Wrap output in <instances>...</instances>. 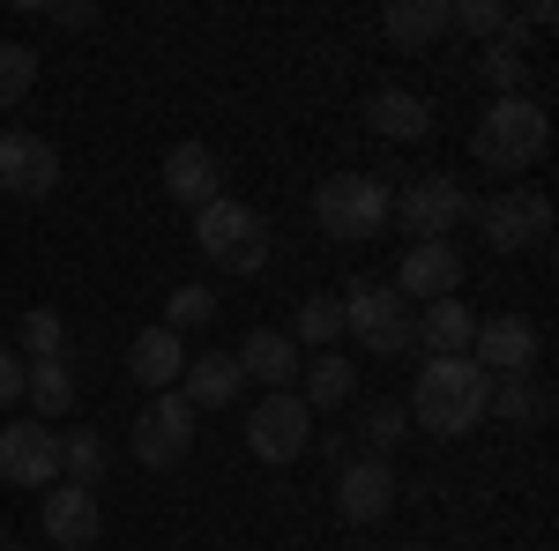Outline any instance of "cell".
Here are the masks:
<instances>
[{
	"mask_svg": "<svg viewBox=\"0 0 559 551\" xmlns=\"http://www.w3.org/2000/svg\"><path fill=\"white\" fill-rule=\"evenodd\" d=\"M485 395H492V373L477 358H426L403 410H411V424H426L440 440H463L485 424Z\"/></svg>",
	"mask_w": 559,
	"mask_h": 551,
	"instance_id": "cell-1",
	"label": "cell"
},
{
	"mask_svg": "<svg viewBox=\"0 0 559 551\" xmlns=\"http://www.w3.org/2000/svg\"><path fill=\"white\" fill-rule=\"evenodd\" d=\"M545 149H552V112H545L537 97H492L485 120L471 128V157L485 171H500V179L530 171Z\"/></svg>",
	"mask_w": 559,
	"mask_h": 551,
	"instance_id": "cell-2",
	"label": "cell"
},
{
	"mask_svg": "<svg viewBox=\"0 0 559 551\" xmlns=\"http://www.w3.org/2000/svg\"><path fill=\"white\" fill-rule=\"evenodd\" d=\"M313 224L336 247H366V239L388 231V187L373 171H336V179L313 187Z\"/></svg>",
	"mask_w": 559,
	"mask_h": 551,
	"instance_id": "cell-3",
	"label": "cell"
},
{
	"mask_svg": "<svg viewBox=\"0 0 559 551\" xmlns=\"http://www.w3.org/2000/svg\"><path fill=\"white\" fill-rule=\"evenodd\" d=\"M269 216L247 209V202H231V194H216L210 209H194V247L224 268V276H254L261 261H269Z\"/></svg>",
	"mask_w": 559,
	"mask_h": 551,
	"instance_id": "cell-4",
	"label": "cell"
},
{
	"mask_svg": "<svg viewBox=\"0 0 559 551\" xmlns=\"http://www.w3.org/2000/svg\"><path fill=\"white\" fill-rule=\"evenodd\" d=\"M344 336H358L373 358H403V350H418L411 306H403L395 284H381V276H358V284L344 291Z\"/></svg>",
	"mask_w": 559,
	"mask_h": 551,
	"instance_id": "cell-5",
	"label": "cell"
},
{
	"mask_svg": "<svg viewBox=\"0 0 559 551\" xmlns=\"http://www.w3.org/2000/svg\"><path fill=\"white\" fill-rule=\"evenodd\" d=\"M463 216H471V194H463L448 171H426V179H411L403 194H388V224H395L411 247H426V239H448Z\"/></svg>",
	"mask_w": 559,
	"mask_h": 551,
	"instance_id": "cell-6",
	"label": "cell"
},
{
	"mask_svg": "<svg viewBox=\"0 0 559 551\" xmlns=\"http://www.w3.org/2000/svg\"><path fill=\"white\" fill-rule=\"evenodd\" d=\"M471 216L500 254H522V247H545V239H552V202L530 194V187H500V194H485Z\"/></svg>",
	"mask_w": 559,
	"mask_h": 551,
	"instance_id": "cell-7",
	"label": "cell"
},
{
	"mask_svg": "<svg viewBox=\"0 0 559 551\" xmlns=\"http://www.w3.org/2000/svg\"><path fill=\"white\" fill-rule=\"evenodd\" d=\"M0 484H15V492L60 484V432L38 424V418H8L0 424Z\"/></svg>",
	"mask_w": 559,
	"mask_h": 551,
	"instance_id": "cell-8",
	"label": "cell"
},
{
	"mask_svg": "<svg viewBox=\"0 0 559 551\" xmlns=\"http://www.w3.org/2000/svg\"><path fill=\"white\" fill-rule=\"evenodd\" d=\"M187 447H194V410H187V395H179V387L150 395V410L134 418V463L173 469V463H187Z\"/></svg>",
	"mask_w": 559,
	"mask_h": 551,
	"instance_id": "cell-9",
	"label": "cell"
},
{
	"mask_svg": "<svg viewBox=\"0 0 559 551\" xmlns=\"http://www.w3.org/2000/svg\"><path fill=\"white\" fill-rule=\"evenodd\" d=\"M306 440H313V410H306L292 387L284 395H261L254 410H247V447H254L261 463H299Z\"/></svg>",
	"mask_w": 559,
	"mask_h": 551,
	"instance_id": "cell-10",
	"label": "cell"
},
{
	"mask_svg": "<svg viewBox=\"0 0 559 551\" xmlns=\"http://www.w3.org/2000/svg\"><path fill=\"white\" fill-rule=\"evenodd\" d=\"M60 187V149L31 128H8L0 134V194H15V202H45Z\"/></svg>",
	"mask_w": 559,
	"mask_h": 551,
	"instance_id": "cell-11",
	"label": "cell"
},
{
	"mask_svg": "<svg viewBox=\"0 0 559 551\" xmlns=\"http://www.w3.org/2000/svg\"><path fill=\"white\" fill-rule=\"evenodd\" d=\"M388 507H395V469H388V455H336V514L366 529Z\"/></svg>",
	"mask_w": 559,
	"mask_h": 551,
	"instance_id": "cell-12",
	"label": "cell"
},
{
	"mask_svg": "<svg viewBox=\"0 0 559 551\" xmlns=\"http://www.w3.org/2000/svg\"><path fill=\"white\" fill-rule=\"evenodd\" d=\"M38 514H45V537H52L60 551H90L97 537H105V507H97V492H90V484H68V477L45 484V507Z\"/></svg>",
	"mask_w": 559,
	"mask_h": 551,
	"instance_id": "cell-13",
	"label": "cell"
},
{
	"mask_svg": "<svg viewBox=\"0 0 559 551\" xmlns=\"http://www.w3.org/2000/svg\"><path fill=\"white\" fill-rule=\"evenodd\" d=\"M463 291V254H455V239H426V247H411V254L395 261V298H455Z\"/></svg>",
	"mask_w": 559,
	"mask_h": 551,
	"instance_id": "cell-14",
	"label": "cell"
},
{
	"mask_svg": "<svg viewBox=\"0 0 559 551\" xmlns=\"http://www.w3.org/2000/svg\"><path fill=\"white\" fill-rule=\"evenodd\" d=\"M471 358L485 366V373H492V381H508V373H530V366H537V328H530L522 313H492V321H477Z\"/></svg>",
	"mask_w": 559,
	"mask_h": 551,
	"instance_id": "cell-15",
	"label": "cell"
},
{
	"mask_svg": "<svg viewBox=\"0 0 559 551\" xmlns=\"http://www.w3.org/2000/svg\"><path fill=\"white\" fill-rule=\"evenodd\" d=\"M231 358H239V373H247V381H261L269 395H284V387L299 381V366H306V350L284 336V328H254V336L239 343Z\"/></svg>",
	"mask_w": 559,
	"mask_h": 551,
	"instance_id": "cell-16",
	"label": "cell"
},
{
	"mask_svg": "<svg viewBox=\"0 0 559 551\" xmlns=\"http://www.w3.org/2000/svg\"><path fill=\"white\" fill-rule=\"evenodd\" d=\"M165 194L187 202V209H210L216 194H224V165H216L210 142H179L173 157H165Z\"/></svg>",
	"mask_w": 559,
	"mask_h": 551,
	"instance_id": "cell-17",
	"label": "cell"
},
{
	"mask_svg": "<svg viewBox=\"0 0 559 551\" xmlns=\"http://www.w3.org/2000/svg\"><path fill=\"white\" fill-rule=\"evenodd\" d=\"M187 358H194V350H187V336H173L165 321H157V328H142V336L128 343V373H134L142 387H150V395H165V387H179V373H187Z\"/></svg>",
	"mask_w": 559,
	"mask_h": 551,
	"instance_id": "cell-18",
	"label": "cell"
},
{
	"mask_svg": "<svg viewBox=\"0 0 559 551\" xmlns=\"http://www.w3.org/2000/svg\"><path fill=\"white\" fill-rule=\"evenodd\" d=\"M239 387H247V373H239L231 350H202V358H187V373H179V395H187L194 418H202V410H224V403H239Z\"/></svg>",
	"mask_w": 559,
	"mask_h": 551,
	"instance_id": "cell-19",
	"label": "cell"
},
{
	"mask_svg": "<svg viewBox=\"0 0 559 551\" xmlns=\"http://www.w3.org/2000/svg\"><path fill=\"white\" fill-rule=\"evenodd\" d=\"M418 328V350L426 358H471V336H477V313L463 306V298H432L426 313L411 321Z\"/></svg>",
	"mask_w": 559,
	"mask_h": 551,
	"instance_id": "cell-20",
	"label": "cell"
},
{
	"mask_svg": "<svg viewBox=\"0 0 559 551\" xmlns=\"http://www.w3.org/2000/svg\"><path fill=\"white\" fill-rule=\"evenodd\" d=\"M366 128L381 134V142H426L432 105L418 97V89H373V97H366Z\"/></svg>",
	"mask_w": 559,
	"mask_h": 551,
	"instance_id": "cell-21",
	"label": "cell"
},
{
	"mask_svg": "<svg viewBox=\"0 0 559 551\" xmlns=\"http://www.w3.org/2000/svg\"><path fill=\"white\" fill-rule=\"evenodd\" d=\"M23 403H31V418L52 424L75 410V366L68 358H23Z\"/></svg>",
	"mask_w": 559,
	"mask_h": 551,
	"instance_id": "cell-22",
	"label": "cell"
},
{
	"mask_svg": "<svg viewBox=\"0 0 559 551\" xmlns=\"http://www.w3.org/2000/svg\"><path fill=\"white\" fill-rule=\"evenodd\" d=\"M299 373H306V395H299L306 410H344L350 395H358V366L336 358V350H313Z\"/></svg>",
	"mask_w": 559,
	"mask_h": 551,
	"instance_id": "cell-23",
	"label": "cell"
},
{
	"mask_svg": "<svg viewBox=\"0 0 559 551\" xmlns=\"http://www.w3.org/2000/svg\"><path fill=\"white\" fill-rule=\"evenodd\" d=\"M381 31L403 45V52H426V45L448 31V0H395L381 15Z\"/></svg>",
	"mask_w": 559,
	"mask_h": 551,
	"instance_id": "cell-24",
	"label": "cell"
},
{
	"mask_svg": "<svg viewBox=\"0 0 559 551\" xmlns=\"http://www.w3.org/2000/svg\"><path fill=\"white\" fill-rule=\"evenodd\" d=\"M284 336L299 343V350H336V343H344V298H336V291H313Z\"/></svg>",
	"mask_w": 559,
	"mask_h": 551,
	"instance_id": "cell-25",
	"label": "cell"
},
{
	"mask_svg": "<svg viewBox=\"0 0 559 551\" xmlns=\"http://www.w3.org/2000/svg\"><path fill=\"white\" fill-rule=\"evenodd\" d=\"M545 410H552V395L530 381V373H508V381H492V395H485V418H508V424H545Z\"/></svg>",
	"mask_w": 559,
	"mask_h": 551,
	"instance_id": "cell-26",
	"label": "cell"
},
{
	"mask_svg": "<svg viewBox=\"0 0 559 551\" xmlns=\"http://www.w3.org/2000/svg\"><path fill=\"white\" fill-rule=\"evenodd\" d=\"M522 31H530V23L515 15V31H508V38H492V45H485V60H477V68H485V83L500 89V97H522V75H530V60H522Z\"/></svg>",
	"mask_w": 559,
	"mask_h": 551,
	"instance_id": "cell-27",
	"label": "cell"
},
{
	"mask_svg": "<svg viewBox=\"0 0 559 551\" xmlns=\"http://www.w3.org/2000/svg\"><path fill=\"white\" fill-rule=\"evenodd\" d=\"M60 477H68V484H90V492H97V477H105V440H97L90 424L60 432Z\"/></svg>",
	"mask_w": 559,
	"mask_h": 551,
	"instance_id": "cell-28",
	"label": "cell"
},
{
	"mask_svg": "<svg viewBox=\"0 0 559 551\" xmlns=\"http://www.w3.org/2000/svg\"><path fill=\"white\" fill-rule=\"evenodd\" d=\"M448 31H471V38H508L515 15L500 0H448Z\"/></svg>",
	"mask_w": 559,
	"mask_h": 551,
	"instance_id": "cell-29",
	"label": "cell"
},
{
	"mask_svg": "<svg viewBox=\"0 0 559 551\" xmlns=\"http://www.w3.org/2000/svg\"><path fill=\"white\" fill-rule=\"evenodd\" d=\"M31 83H38V52H31V45H15V38H0V112H8V105H23Z\"/></svg>",
	"mask_w": 559,
	"mask_h": 551,
	"instance_id": "cell-30",
	"label": "cell"
},
{
	"mask_svg": "<svg viewBox=\"0 0 559 551\" xmlns=\"http://www.w3.org/2000/svg\"><path fill=\"white\" fill-rule=\"evenodd\" d=\"M210 321H216V291H210V284H179V291L165 298V328H173V336L210 328Z\"/></svg>",
	"mask_w": 559,
	"mask_h": 551,
	"instance_id": "cell-31",
	"label": "cell"
},
{
	"mask_svg": "<svg viewBox=\"0 0 559 551\" xmlns=\"http://www.w3.org/2000/svg\"><path fill=\"white\" fill-rule=\"evenodd\" d=\"M23 358H68V321L52 306L23 313Z\"/></svg>",
	"mask_w": 559,
	"mask_h": 551,
	"instance_id": "cell-32",
	"label": "cell"
},
{
	"mask_svg": "<svg viewBox=\"0 0 559 551\" xmlns=\"http://www.w3.org/2000/svg\"><path fill=\"white\" fill-rule=\"evenodd\" d=\"M403 432H411V410H395V403H373V410H366V455H388Z\"/></svg>",
	"mask_w": 559,
	"mask_h": 551,
	"instance_id": "cell-33",
	"label": "cell"
},
{
	"mask_svg": "<svg viewBox=\"0 0 559 551\" xmlns=\"http://www.w3.org/2000/svg\"><path fill=\"white\" fill-rule=\"evenodd\" d=\"M15 403H23V350L0 343V410H15Z\"/></svg>",
	"mask_w": 559,
	"mask_h": 551,
	"instance_id": "cell-34",
	"label": "cell"
},
{
	"mask_svg": "<svg viewBox=\"0 0 559 551\" xmlns=\"http://www.w3.org/2000/svg\"><path fill=\"white\" fill-rule=\"evenodd\" d=\"M45 15H52V23H68V31H90V23H97V8H45Z\"/></svg>",
	"mask_w": 559,
	"mask_h": 551,
	"instance_id": "cell-35",
	"label": "cell"
},
{
	"mask_svg": "<svg viewBox=\"0 0 559 551\" xmlns=\"http://www.w3.org/2000/svg\"><path fill=\"white\" fill-rule=\"evenodd\" d=\"M0 551H23V544H15V537H0Z\"/></svg>",
	"mask_w": 559,
	"mask_h": 551,
	"instance_id": "cell-36",
	"label": "cell"
},
{
	"mask_svg": "<svg viewBox=\"0 0 559 551\" xmlns=\"http://www.w3.org/2000/svg\"><path fill=\"white\" fill-rule=\"evenodd\" d=\"M403 551H432V544H403Z\"/></svg>",
	"mask_w": 559,
	"mask_h": 551,
	"instance_id": "cell-37",
	"label": "cell"
}]
</instances>
